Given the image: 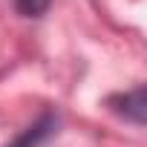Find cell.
<instances>
[{"label":"cell","instance_id":"6da1fadb","mask_svg":"<svg viewBox=\"0 0 147 147\" xmlns=\"http://www.w3.org/2000/svg\"><path fill=\"white\" fill-rule=\"evenodd\" d=\"M49 6V0H18V9L23 15H40Z\"/></svg>","mask_w":147,"mask_h":147}]
</instances>
